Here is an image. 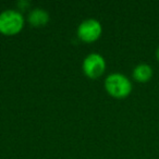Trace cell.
<instances>
[{
  "label": "cell",
  "instance_id": "3957f363",
  "mask_svg": "<svg viewBox=\"0 0 159 159\" xmlns=\"http://www.w3.org/2000/svg\"><path fill=\"white\" fill-rule=\"evenodd\" d=\"M105 66L106 64H105L104 58L97 53H92L85 58L84 63H83V70L85 74L89 75V77L96 79L104 73Z\"/></svg>",
  "mask_w": 159,
  "mask_h": 159
},
{
  "label": "cell",
  "instance_id": "6da1fadb",
  "mask_svg": "<svg viewBox=\"0 0 159 159\" xmlns=\"http://www.w3.org/2000/svg\"><path fill=\"white\" fill-rule=\"evenodd\" d=\"M106 89L116 98H124L132 91V83L125 75L121 73L110 74L106 80Z\"/></svg>",
  "mask_w": 159,
  "mask_h": 159
},
{
  "label": "cell",
  "instance_id": "8992f818",
  "mask_svg": "<svg viewBox=\"0 0 159 159\" xmlns=\"http://www.w3.org/2000/svg\"><path fill=\"white\" fill-rule=\"evenodd\" d=\"M29 20L31 24L34 25V26H42V25L46 24L47 21H48V14L44 10L36 9L31 12Z\"/></svg>",
  "mask_w": 159,
  "mask_h": 159
},
{
  "label": "cell",
  "instance_id": "5b68a950",
  "mask_svg": "<svg viewBox=\"0 0 159 159\" xmlns=\"http://www.w3.org/2000/svg\"><path fill=\"white\" fill-rule=\"evenodd\" d=\"M152 68L147 63H139L133 70V77L139 82H147L152 76Z\"/></svg>",
  "mask_w": 159,
  "mask_h": 159
},
{
  "label": "cell",
  "instance_id": "277c9868",
  "mask_svg": "<svg viewBox=\"0 0 159 159\" xmlns=\"http://www.w3.org/2000/svg\"><path fill=\"white\" fill-rule=\"evenodd\" d=\"M100 33H102V26L97 21L93 19L84 21L77 30L79 37L84 42H93L97 39Z\"/></svg>",
  "mask_w": 159,
  "mask_h": 159
},
{
  "label": "cell",
  "instance_id": "52a82bcc",
  "mask_svg": "<svg viewBox=\"0 0 159 159\" xmlns=\"http://www.w3.org/2000/svg\"><path fill=\"white\" fill-rule=\"evenodd\" d=\"M156 57H157V59H158V61H159V47L157 48V50H156Z\"/></svg>",
  "mask_w": 159,
  "mask_h": 159
},
{
  "label": "cell",
  "instance_id": "7a4b0ae2",
  "mask_svg": "<svg viewBox=\"0 0 159 159\" xmlns=\"http://www.w3.org/2000/svg\"><path fill=\"white\" fill-rule=\"evenodd\" d=\"M23 18L19 12L7 10L0 14V32L6 35H13L21 31Z\"/></svg>",
  "mask_w": 159,
  "mask_h": 159
}]
</instances>
